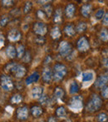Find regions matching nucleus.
<instances>
[{"label":"nucleus","instance_id":"obj_1","mask_svg":"<svg viewBox=\"0 0 108 122\" xmlns=\"http://www.w3.org/2000/svg\"><path fill=\"white\" fill-rule=\"evenodd\" d=\"M101 106H102V100L99 98L98 96L94 95L87 104V109L89 111H97Z\"/></svg>","mask_w":108,"mask_h":122},{"label":"nucleus","instance_id":"obj_2","mask_svg":"<svg viewBox=\"0 0 108 122\" xmlns=\"http://www.w3.org/2000/svg\"><path fill=\"white\" fill-rule=\"evenodd\" d=\"M67 74V68L62 64H56L54 66V80L56 81L62 80Z\"/></svg>","mask_w":108,"mask_h":122},{"label":"nucleus","instance_id":"obj_3","mask_svg":"<svg viewBox=\"0 0 108 122\" xmlns=\"http://www.w3.org/2000/svg\"><path fill=\"white\" fill-rule=\"evenodd\" d=\"M68 107L73 111L78 112L82 109V98L81 96H77L72 99Z\"/></svg>","mask_w":108,"mask_h":122},{"label":"nucleus","instance_id":"obj_4","mask_svg":"<svg viewBox=\"0 0 108 122\" xmlns=\"http://www.w3.org/2000/svg\"><path fill=\"white\" fill-rule=\"evenodd\" d=\"M0 81H1V86L3 90L7 91V92H10V91H12L13 89V81L8 76H7L5 75L1 76Z\"/></svg>","mask_w":108,"mask_h":122},{"label":"nucleus","instance_id":"obj_5","mask_svg":"<svg viewBox=\"0 0 108 122\" xmlns=\"http://www.w3.org/2000/svg\"><path fill=\"white\" fill-rule=\"evenodd\" d=\"M71 51V46L68 42H62L60 44V47H59V52L62 56H67L68 55Z\"/></svg>","mask_w":108,"mask_h":122},{"label":"nucleus","instance_id":"obj_6","mask_svg":"<svg viewBox=\"0 0 108 122\" xmlns=\"http://www.w3.org/2000/svg\"><path fill=\"white\" fill-rule=\"evenodd\" d=\"M34 32L38 35H44L47 32V27L42 23H37L34 25Z\"/></svg>","mask_w":108,"mask_h":122},{"label":"nucleus","instance_id":"obj_7","mask_svg":"<svg viewBox=\"0 0 108 122\" xmlns=\"http://www.w3.org/2000/svg\"><path fill=\"white\" fill-rule=\"evenodd\" d=\"M94 79V72L92 71H86L82 74V80L84 83H88V85L90 84V82H92Z\"/></svg>","mask_w":108,"mask_h":122},{"label":"nucleus","instance_id":"obj_8","mask_svg":"<svg viewBox=\"0 0 108 122\" xmlns=\"http://www.w3.org/2000/svg\"><path fill=\"white\" fill-rule=\"evenodd\" d=\"M77 47L80 51H85L89 49V43L85 37H82L77 42Z\"/></svg>","mask_w":108,"mask_h":122},{"label":"nucleus","instance_id":"obj_9","mask_svg":"<svg viewBox=\"0 0 108 122\" xmlns=\"http://www.w3.org/2000/svg\"><path fill=\"white\" fill-rule=\"evenodd\" d=\"M21 37V34H20L19 31L17 29H12L8 33V39L13 42H16V41L19 40Z\"/></svg>","mask_w":108,"mask_h":122},{"label":"nucleus","instance_id":"obj_10","mask_svg":"<svg viewBox=\"0 0 108 122\" xmlns=\"http://www.w3.org/2000/svg\"><path fill=\"white\" fill-rule=\"evenodd\" d=\"M43 89L41 86H35L31 92V97L33 99H38L39 97H42Z\"/></svg>","mask_w":108,"mask_h":122},{"label":"nucleus","instance_id":"obj_11","mask_svg":"<svg viewBox=\"0 0 108 122\" xmlns=\"http://www.w3.org/2000/svg\"><path fill=\"white\" fill-rule=\"evenodd\" d=\"M18 118L20 120H26L28 116V110L27 107H21L17 111Z\"/></svg>","mask_w":108,"mask_h":122},{"label":"nucleus","instance_id":"obj_12","mask_svg":"<svg viewBox=\"0 0 108 122\" xmlns=\"http://www.w3.org/2000/svg\"><path fill=\"white\" fill-rule=\"evenodd\" d=\"M108 81V74L103 75L102 76H100L96 81V86L97 87H102L103 86H105L107 84V82Z\"/></svg>","mask_w":108,"mask_h":122},{"label":"nucleus","instance_id":"obj_13","mask_svg":"<svg viewBox=\"0 0 108 122\" xmlns=\"http://www.w3.org/2000/svg\"><path fill=\"white\" fill-rule=\"evenodd\" d=\"M13 72L15 73L17 77H23L25 75V73H26V70H25V68L23 66L17 65L15 66L14 70H13Z\"/></svg>","mask_w":108,"mask_h":122},{"label":"nucleus","instance_id":"obj_14","mask_svg":"<svg viewBox=\"0 0 108 122\" xmlns=\"http://www.w3.org/2000/svg\"><path fill=\"white\" fill-rule=\"evenodd\" d=\"M42 79L44 80V81L46 82H50L51 79H52V71L49 67H47L43 70L42 71Z\"/></svg>","mask_w":108,"mask_h":122},{"label":"nucleus","instance_id":"obj_15","mask_svg":"<svg viewBox=\"0 0 108 122\" xmlns=\"http://www.w3.org/2000/svg\"><path fill=\"white\" fill-rule=\"evenodd\" d=\"M39 79V75L37 72H33L31 76H29L26 79V84L27 85H30V84L33 83V82L37 81V80Z\"/></svg>","mask_w":108,"mask_h":122},{"label":"nucleus","instance_id":"obj_16","mask_svg":"<svg viewBox=\"0 0 108 122\" xmlns=\"http://www.w3.org/2000/svg\"><path fill=\"white\" fill-rule=\"evenodd\" d=\"M75 13V7L72 3H70L67 6L66 8V14L67 16V18H72L73 17Z\"/></svg>","mask_w":108,"mask_h":122},{"label":"nucleus","instance_id":"obj_17","mask_svg":"<svg viewBox=\"0 0 108 122\" xmlns=\"http://www.w3.org/2000/svg\"><path fill=\"white\" fill-rule=\"evenodd\" d=\"M6 54L8 57L13 58L15 57V55H16V50L13 46H8L6 49Z\"/></svg>","mask_w":108,"mask_h":122},{"label":"nucleus","instance_id":"obj_18","mask_svg":"<svg viewBox=\"0 0 108 122\" xmlns=\"http://www.w3.org/2000/svg\"><path fill=\"white\" fill-rule=\"evenodd\" d=\"M91 9H92V6L90 4H86V5H83L82 8V13L83 16L85 17H87L89 15L91 12Z\"/></svg>","mask_w":108,"mask_h":122},{"label":"nucleus","instance_id":"obj_19","mask_svg":"<svg viewBox=\"0 0 108 122\" xmlns=\"http://www.w3.org/2000/svg\"><path fill=\"white\" fill-rule=\"evenodd\" d=\"M78 92V85L77 84V82L72 81L70 84L69 86V92L71 94H76Z\"/></svg>","mask_w":108,"mask_h":122},{"label":"nucleus","instance_id":"obj_20","mask_svg":"<svg viewBox=\"0 0 108 122\" xmlns=\"http://www.w3.org/2000/svg\"><path fill=\"white\" fill-rule=\"evenodd\" d=\"M64 31L68 36H73L75 33V30H74V27H73L72 25H67L65 27Z\"/></svg>","mask_w":108,"mask_h":122},{"label":"nucleus","instance_id":"obj_21","mask_svg":"<svg viewBox=\"0 0 108 122\" xmlns=\"http://www.w3.org/2000/svg\"><path fill=\"white\" fill-rule=\"evenodd\" d=\"M57 116H59V117L61 118H64L66 117V110H65L64 107H62V106H61V107H58L57 110Z\"/></svg>","mask_w":108,"mask_h":122},{"label":"nucleus","instance_id":"obj_22","mask_svg":"<svg viewBox=\"0 0 108 122\" xmlns=\"http://www.w3.org/2000/svg\"><path fill=\"white\" fill-rule=\"evenodd\" d=\"M54 22L56 23H60L62 22V12L60 9H57L55 13Z\"/></svg>","mask_w":108,"mask_h":122},{"label":"nucleus","instance_id":"obj_23","mask_svg":"<svg viewBox=\"0 0 108 122\" xmlns=\"http://www.w3.org/2000/svg\"><path fill=\"white\" fill-rule=\"evenodd\" d=\"M51 35H52V37H53L54 39L59 38L60 36H61V32H60L59 28H58V27H54V28L52 29V32H51Z\"/></svg>","mask_w":108,"mask_h":122},{"label":"nucleus","instance_id":"obj_24","mask_svg":"<svg viewBox=\"0 0 108 122\" xmlns=\"http://www.w3.org/2000/svg\"><path fill=\"white\" fill-rule=\"evenodd\" d=\"M32 113L34 116L37 117V116H39L42 113V110L40 107H38V106H35V107H33L32 109Z\"/></svg>","mask_w":108,"mask_h":122},{"label":"nucleus","instance_id":"obj_25","mask_svg":"<svg viewBox=\"0 0 108 122\" xmlns=\"http://www.w3.org/2000/svg\"><path fill=\"white\" fill-rule=\"evenodd\" d=\"M11 101L13 103H14V104H18V103H20L22 101V96L18 95V94L14 95L13 97H12Z\"/></svg>","mask_w":108,"mask_h":122},{"label":"nucleus","instance_id":"obj_26","mask_svg":"<svg viewBox=\"0 0 108 122\" xmlns=\"http://www.w3.org/2000/svg\"><path fill=\"white\" fill-rule=\"evenodd\" d=\"M100 37H101V39L103 41H108V32L106 29H103V30L101 32V34H100Z\"/></svg>","mask_w":108,"mask_h":122},{"label":"nucleus","instance_id":"obj_27","mask_svg":"<svg viewBox=\"0 0 108 122\" xmlns=\"http://www.w3.org/2000/svg\"><path fill=\"white\" fill-rule=\"evenodd\" d=\"M86 29H87V24H86L85 23H80L79 24L77 25V30L79 32H84Z\"/></svg>","mask_w":108,"mask_h":122},{"label":"nucleus","instance_id":"obj_28","mask_svg":"<svg viewBox=\"0 0 108 122\" xmlns=\"http://www.w3.org/2000/svg\"><path fill=\"white\" fill-rule=\"evenodd\" d=\"M55 96H56V97L57 98V99H62L63 97V92L62 89L60 88H57L56 89V92H55Z\"/></svg>","mask_w":108,"mask_h":122},{"label":"nucleus","instance_id":"obj_29","mask_svg":"<svg viewBox=\"0 0 108 122\" xmlns=\"http://www.w3.org/2000/svg\"><path fill=\"white\" fill-rule=\"evenodd\" d=\"M98 120L100 122H106L107 121V116L105 113H102L98 116Z\"/></svg>","mask_w":108,"mask_h":122},{"label":"nucleus","instance_id":"obj_30","mask_svg":"<svg viewBox=\"0 0 108 122\" xmlns=\"http://www.w3.org/2000/svg\"><path fill=\"white\" fill-rule=\"evenodd\" d=\"M104 13H105V12H104L103 9H99L96 13V18L97 19H101L102 17H104Z\"/></svg>","mask_w":108,"mask_h":122},{"label":"nucleus","instance_id":"obj_31","mask_svg":"<svg viewBox=\"0 0 108 122\" xmlns=\"http://www.w3.org/2000/svg\"><path fill=\"white\" fill-rule=\"evenodd\" d=\"M23 52H24V47L23 46H19L18 48V57H22L23 55Z\"/></svg>","mask_w":108,"mask_h":122},{"label":"nucleus","instance_id":"obj_32","mask_svg":"<svg viewBox=\"0 0 108 122\" xmlns=\"http://www.w3.org/2000/svg\"><path fill=\"white\" fill-rule=\"evenodd\" d=\"M8 19L7 17H3V18H2V19L0 20V26H2V27H3V26H5L7 24V23H8Z\"/></svg>","mask_w":108,"mask_h":122},{"label":"nucleus","instance_id":"obj_33","mask_svg":"<svg viewBox=\"0 0 108 122\" xmlns=\"http://www.w3.org/2000/svg\"><path fill=\"white\" fill-rule=\"evenodd\" d=\"M102 97H104L105 98H108V87H105V88L102 90Z\"/></svg>","mask_w":108,"mask_h":122},{"label":"nucleus","instance_id":"obj_34","mask_svg":"<svg viewBox=\"0 0 108 122\" xmlns=\"http://www.w3.org/2000/svg\"><path fill=\"white\" fill-rule=\"evenodd\" d=\"M31 7H32V3H31V2H27V3H26V6H25V8H24L25 13H27V12L31 9Z\"/></svg>","mask_w":108,"mask_h":122},{"label":"nucleus","instance_id":"obj_35","mask_svg":"<svg viewBox=\"0 0 108 122\" xmlns=\"http://www.w3.org/2000/svg\"><path fill=\"white\" fill-rule=\"evenodd\" d=\"M45 10L46 12H47V14L48 15V16H50L51 13H52V8H51L50 5H47V6L45 7Z\"/></svg>","mask_w":108,"mask_h":122},{"label":"nucleus","instance_id":"obj_36","mask_svg":"<svg viewBox=\"0 0 108 122\" xmlns=\"http://www.w3.org/2000/svg\"><path fill=\"white\" fill-rule=\"evenodd\" d=\"M103 23L104 25H108V13H106L105 15H104L103 17Z\"/></svg>","mask_w":108,"mask_h":122},{"label":"nucleus","instance_id":"obj_37","mask_svg":"<svg viewBox=\"0 0 108 122\" xmlns=\"http://www.w3.org/2000/svg\"><path fill=\"white\" fill-rule=\"evenodd\" d=\"M3 44H4V37L2 34H0V48L3 47Z\"/></svg>","mask_w":108,"mask_h":122},{"label":"nucleus","instance_id":"obj_38","mask_svg":"<svg viewBox=\"0 0 108 122\" xmlns=\"http://www.w3.org/2000/svg\"><path fill=\"white\" fill-rule=\"evenodd\" d=\"M2 3H3V5H6V6H8V5L13 4V1H5V0H3Z\"/></svg>","mask_w":108,"mask_h":122},{"label":"nucleus","instance_id":"obj_39","mask_svg":"<svg viewBox=\"0 0 108 122\" xmlns=\"http://www.w3.org/2000/svg\"><path fill=\"white\" fill-rule=\"evenodd\" d=\"M47 100V97H46V96H43V97H42V98L40 99V102L41 104H44V103L46 102V101Z\"/></svg>","mask_w":108,"mask_h":122},{"label":"nucleus","instance_id":"obj_40","mask_svg":"<svg viewBox=\"0 0 108 122\" xmlns=\"http://www.w3.org/2000/svg\"><path fill=\"white\" fill-rule=\"evenodd\" d=\"M37 15H38V17L40 18H44V13L42 11V10H39V11L37 12Z\"/></svg>","mask_w":108,"mask_h":122},{"label":"nucleus","instance_id":"obj_41","mask_svg":"<svg viewBox=\"0 0 108 122\" xmlns=\"http://www.w3.org/2000/svg\"><path fill=\"white\" fill-rule=\"evenodd\" d=\"M48 122H57V121H56V119H55L54 117H50L49 118V120H48Z\"/></svg>","mask_w":108,"mask_h":122},{"label":"nucleus","instance_id":"obj_42","mask_svg":"<svg viewBox=\"0 0 108 122\" xmlns=\"http://www.w3.org/2000/svg\"><path fill=\"white\" fill-rule=\"evenodd\" d=\"M104 65H105L106 66H108V58H107V59L104 60Z\"/></svg>","mask_w":108,"mask_h":122}]
</instances>
